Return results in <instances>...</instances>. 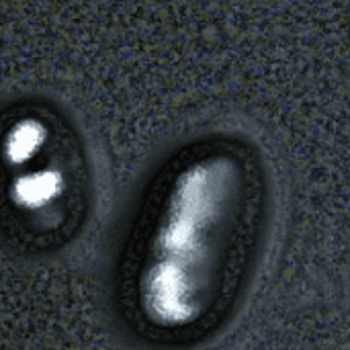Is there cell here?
<instances>
[{
	"label": "cell",
	"mask_w": 350,
	"mask_h": 350,
	"mask_svg": "<svg viewBox=\"0 0 350 350\" xmlns=\"http://www.w3.org/2000/svg\"><path fill=\"white\" fill-rule=\"evenodd\" d=\"M238 191L240 168L228 156H203L176 174L139 279L150 320L170 328L201 314Z\"/></svg>",
	"instance_id": "obj_1"
}]
</instances>
